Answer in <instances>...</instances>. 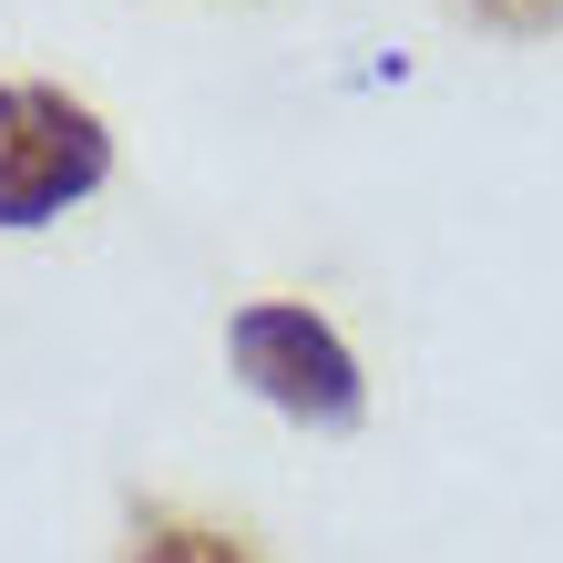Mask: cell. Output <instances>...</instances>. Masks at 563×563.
Returning <instances> with one entry per match:
<instances>
[{"label": "cell", "mask_w": 563, "mask_h": 563, "mask_svg": "<svg viewBox=\"0 0 563 563\" xmlns=\"http://www.w3.org/2000/svg\"><path fill=\"white\" fill-rule=\"evenodd\" d=\"M113 175V134L52 82H0V225H42Z\"/></svg>", "instance_id": "1"}, {"label": "cell", "mask_w": 563, "mask_h": 563, "mask_svg": "<svg viewBox=\"0 0 563 563\" xmlns=\"http://www.w3.org/2000/svg\"><path fill=\"white\" fill-rule=\"evenodd\" d=\"M236 369L267 389L277 410L318 420V430L358 420V358L328 339V318H308V308H246L236 318Z\"/></svg>", "instance_id": "2"}, {"label": "cell", "mask_w": 563, "mask_h": 563, "mask_svg": "<svg viewBox=\"0 0 563 563\" xmlns=\"http://www.w3.org/2000/svg\"><path fill=\"white\" fill-rule=\"evenodd\" d=\"M134 563H246V543H225V533H206V522H144V543H134Z\"/></svg>", "instance_id": "3"}]
</instances>
